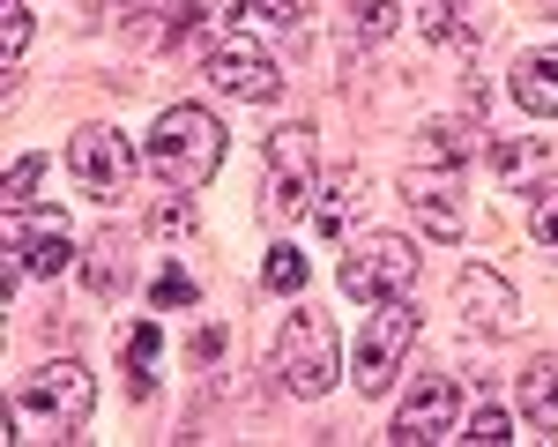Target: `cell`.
Returning a JSON list of instances; mask_svg holds the SVG:
<instances>
[{
	"mask_svg": "<svg viewBox=\"0 0 558 447\" xmlns=\"http://www.w3.org/2000/svg\"><path fill=\"white\" fill-rule=\"evenodd\" d=\"M223 149H231V134H223V120H216L209 105H165V120L149 128V142H142V165L165 179V186H209L216 172H223Z\"/></svg>",
	"mask_w": 558,
	"mask_h": 447,
	"instance_id": "cell-1",
	"label": "cell"
},
{
	"mask_svg": "<svg viewBox=\"0 0 558 447\" xmlns=\"http://www.w3.org/2000/svg\"><path fill=\"white\" fill-rule=\"evenodd\" d=\"M268 373L283 380V396L320 402L328 388H336V373H343L336 321L313 313V306H291V313H283V328H276V343H268Z\"/></svg>",
	"mask_w": 558,
	"mask_h": 447,
	"instance_id": "cell-2",
	"label": "cell"
},
{
	"mask_svg": "<svg viewBox=\"0 0 558 447\" xmlns=\"http://www.w3.org/2000/svg\"><path fill=\"white\" fill-rule=\"evenodd\" d=\"M97 410V373L83 358H52L15 388V425H31L38 440H75Z\"/></svg>",
	"mask_w": 558,
	"mask_h": 447,
	"instance_id": "cell-3",
	"label": "cell"
},
{
	"mask_svg": "<svg viewBox=\"0 0 558 447\" xmlns=\"http://www.w3.org/2000/svg\"><path fill=\"white\" fill-rule=\"evenodd\" d=\"M417 268H425V254L402 231H373V239H357L343 254L336 283H343V299H357V306H387V299H410Z\"/></svg>",
	"mask_w": 558,
	"mask_h": 447,
	"instance_id": "cell-4",
	"label": "cell"
},
{
	"mask_svg": "<svg viewBox=\"0 0 558 447\" xmlns=\"http://www.w3.org/2000/svg\"><path fill=\"white\" fill-rule=\"evenodd\" d=\"M410 351H417V306H410V299H387V306L357 328V351H350V380H357V396H387Z\"/></svg>",
	"mask_w": 558,
	"mask_h": 447,
	"instance_id": "cell-5",
	"label": "cell"
},
{
	"mask_svg": "<svg viewBox=\"0 0 558 447\" xmlns=\"http://www.w3.org/2000/svg\"><path fill=\"white\" fill-rule=\"evenodd\" d=\"M313 186H320V134L291 120V128L268 134V217H299L305 202H313Z\"/></svg>",
	"mask_w": 558,
	"mask_h": 447,
	"instance_id": "cell-6",
	"label": "cell"
},
{
	"mask_svg": "<svg viewBox=\"0 0 558 447\" xmlns=\"http://www.w3.org/2000/svg\"><path fill=\"white\" fill-rule=\"evenodd\" d=\"M387 440L395 447H432V440H462V388L447 380V373H425L402 410L387 418Z\"/></svg>",
	"mask_w": 558,
	"mask_h": 447,
	"instance_id": "cell-7",
	"label": "cell"
},
{
	"mask_svg": "<svg viewBox=\"0 0 558 447\" xmlns=\"http://www.w3.org/2000/svg\"><path fill=\"white\" fill-rule=\"evenodd\" d=\"M202 68H209V83L223 89V97H239V105H268V97L283 89L276 60H268L254 38H239V31H223V38L202 52Z\"/></svg>",
	"mask_w": 558,
	"mask_h": 447,
	"instance_id": "cell-8",
	"label": "cell"
},
{
	"mask_svg": "<svg viewBox=\"0 0 558 447\" xmlns=\"http://www.w3.org/2000/svg\"><path fill=\"white\" fill-rule=\"evenodd\" d=\"M68 165H75V179H83L89 202H105V209H112V202L128 194V179H134V149L112 128H83L75 142H68Z\"/></svg>",
	"mask_w": 558,
	"mask_h": 447,
	"instance_id": "cell-9",
	"label": "cell"
},
{
	"mask_svg": "<svg viewBox=\"0 0 558 447\" xmlns=\"http://www.w3.org/2000/svg\"><path fill=\"white\" fill-rule=\"evenodd\" d=\"M454 299H462V321H470L476 336H492V343L521 328V291L499 276V268L470 262V268H462V283H454Z\"/></svg>",
	"mask_w": 558,
	"mask_h": 447,
	"instance_id": "cell-10",
	"label": "cell"
},
{
	"mask_svg": "<svg viewBox=\"0 0 558 447\" xmlns=\"http://www.w3.org/2000/svg\"><path fill=\"white\" fill-rule=\"evenodd\" d=\"M402 194L425 224V239H462V165H410Z\"/></svg>",
	"mask_w": 558,
	"mask_h": 447,
	"instance_id": "cell-11",
	"label": "cell"
},
{
	"mask_svg": "<svg viewBox=\"0 0 558 447\" xmlns=\"http://www.w3.org/2000/svg\"><path fill=\"white\" fill-rule=\"evenodd\" d=\"M239 8H254V0H172L165 8V52H209Z\"/></svg>",
	"mask_w": 558,
	"mask_h": 447,
	"instance_id": "cell-12",
	"label": "cell"
},
{
	"mask_svg": "<svg viewBox=\"0 0 558 447\" xmlns=\"http://www.w3.org/2000/svg\"><path fill=\"white\" fill-rule=\"evenodd\" d=\"M507 97H514L529 120H558V45H544V52L514 60V75H507Z\"/></svg>",
	"mask_w": 558,
	"mask_h": 447,
	"instance_id": "cell-13",
	"label": "cell"
},
{
	"mask_svg": "<svg viewBox=\"0 0 558 447\" xmlns=\"http://www.w3.org/2000/svg\"><path fill=\"white\" fill-rule=\"evenodd\" d=\"M521 425L558 440V358H529V373H521Z\"/></svg>",
	"mask_w": 558,
	"mask_h": 447,
	"instance_id": "cell-14",
	"label": "cell"
},
{
	"mask_svg": "<svg viewBox=\"0 0 558 447\" xmlns=\"http://www.w3.org/2000/svg\"><path fill=\"white\" fill-rule=\"evenodd\" d=\"M120 358H128V388L149 396V388H157V358H165V328H157V321H134L128 343H120Z\"/></svg>",
	"mask_w": 558,
	"mask_h": 447,
	"instance_id": "cell-15",
	"label": "cell"
},
{
	"mask_svg": "<svg viewBox=\"0 0 558 447\" xmlns=\"http://www.w3.org/2000/svg\"><path fill=\"white\" fill-rule=\"evenodd\" d=\"M83 283L97 299H120V291H128V239H97L89 262H83Z\"/></svg>",
	"mask_w": 558,
	"mask_h": 447,
	"instance_id": "cell-16",
	"label": "cell"
},
{
	"mask_svg": "<svg viewBox=\"0 0 558 447\" xmlns=\"http://www.w3.org/2000/svg\"><path fill=\"white\" fill-rule=\"evenodd\" d=\"M462 157H470V134L454 128V120H425V128H417L410 165H462Z\"/></svg>",
	"mask_w": 558,
	"mask_h": 447,
	"instance_id": "cell-17",
	"label": "cell"
},
{
	"mask_svg": "<svg viewBox=\"0 0 558 447\" xmlns=\"http://www.w3.org/2000/svg\"><path fill=\"white\" fill-rule=\"evenodd\" d=\"M402 23V0H357L350 8V45H380Z\"/></svg>",
	"mask_w": 558,
	"mask_h": 447,
	"instance_id": "cell-18",
	"label": "cell"
},
{
	"mask_svg": "<svg viewBox=\"0 0 558 447\" xmlns=\"http://www.w3.org/2000/svg\"><path fill=\"white\" fill-rule=\"evenodd\" d=\"M260 283H268L276 299H299V291H305V254H299V246H268V262H260Z\"/></svg>",
	"mask_w": 558,
	"mask_h": 447,
	"instance_id": "cell-19",
	"label": "cell"
},
{
	"mask_svg": "<svg viewBox=\"0 0 558 447\" xmlns=\"http://www.w3.org/2000/svg\"><path fill=\"white\" fill-rule=\"evenodd\" d=\"M350 209H357V194H350V172H336L328 186H320V202H313V217H320V231H328V239H343Z\"/></svg>",
	"mask_w": 558,
	"mask_h": 447,
	"instance_id": "cell-20",
	"label": "cell"
},
{
	"mask_svg": "<svg viewBox=\"0 0 558 447\" xmlns=\"http://www.w3.org/2000/svg\"><path fill=\"white\" fill-rule=\"evenodd\" d=\"M23 52H31V8L23 0H0V60L23 68Z\"/></svg>",
	"mask_w": 558,
	"mask_h": 447,
	"instance_id": "cell-21",
	"label": "cell"
},
{
	"mask_svg": "<svg viewBox=\"0 0 558 447\" xmlns=\"http://www.w3.org/2000/svg\"><path fill=\"white\" fill-rule=\"evenodd\" d=\"M38 186H45V157H15V165H8V186H0V202H8V209H31Z\"/></svg>",
	"mask_w": 558,
	"mask_h": 447,
	"instance_id": "cell-22",
	"label": "cell"
},
{
	"mask_svg": "<svg viewBox=\"0 0 558 447\" xmlns=\"http://www.w3.org/2000/svg\"><path fill=\"white\" fill-rule=\"evenodd\" d=\"M149 299H157V313H165V306H202V283H194L179 262H165V268H157V283H149Z\"/></svg>",
	"mask_w": 558,
	"mask_h": 447,
	"instance_id": "cell-23",
	"label": "cell"
},
{
	"mask_svg": "<svg viewBox=\"0 0 558 447\" xmlns=\"http://www.w3.org/2000/svg\"><path fill=\"white\" fill-rule=\"evenodd\" d=\"M149 231H157V239H186V231H194V202H186V186H172V194L149 209Z\"/></svg>",
	"mask_w": 558,
	"mask_h": 447,
	"instance_id": "cell-24",
	"label": "cell"
},
{
	"mask_svg": "<svg viewBox=\"0 0 558 447\" xmlns=\"http://www.w3.org/2000/svg\"><path fill=\"white\" fill-rule=\"evenodd\" d=\"M529 239L558 254V186H529Z\"/></svg>",
	"mask_w": 558,
	"mask_h": 447,
	"instance_id": "cell-25",
	"label": "cell"
},
{
	"mask_svg": "<svg viewBox=\"0 0 558 447\" xmlns=\"http://www.w3.org/2000/svg\"><path fill=\"white\" fill-rule=\"evenodd\" d=\"M462 440H470V447H499V440H514V418H507L499 402H484L470 425H462Z\"/></svg>",
	"mask_w": 558,
	"mask_h": 447,
	"instance_id": "cell-26",
	"label": "cell"
},
{
	"mask_svg": "<svg viewBox=\"0 0 558 447\" xmlns=\"http://www.w3.org/2000/svg\"><path fill=\"white\" fill-rule=\"evenodd\" d=\"M492 165H499L507 179H529L536 165H544V149H536V142H499V149H492Z\"/></svg>",
	"mask_w": 558,
	"mask_h": 447,
	"instance_id": "cell-27",
	"label": "cell"
},
{
	"mask_svg": "<svg viewBox=\"0 0 558 447\" xmlns=\"http://www.w3.org/2000/svg\"><path fill=\"white\" fill-rule=\"evenodd\" d=\"M417 31H425L432 45H447L454 38V8H447V0H425V8H417Z\"/></svg>",
	"mask_w": 558,
	"mask_h": 447,
	"instance_id": "cell-28",
	"label": "cell"
},
{
	"mask_svg": "<svg viewBox=\"0 0 558 447\" xmlns=\"http://www.w3.org/2000/svg\"><path fill=\"white\" fill-rule=\"evenodd\" d=\"M254 15H260V23H276V31H283V23H299V0H254Z\"/></svg>",
	"mask_w": 558,
	"mask_h": 447,
	"instance_id": "cell-29",
	"label": "cell"
},
{
	"mask_svg": "<svg viewBox=\"0 0 558 447\" xmlns=\"http://www.w3.org/2000/svg\"><path fill=\"white\" fill-rule=\"evenodd\" d=\"M544 8H551V15H558V0H544Z\"/></svg>",
	"mask_w": 558,
	"mask_h": 447,
	"instance_id": "cell-30",
	"label": "cell"
}]
</instances>
